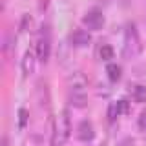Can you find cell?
Here are the masks:
<instances>
[{
  "instance_id": "30bf717a",
  "label": "cell",
  "mask_w": 146,
  "mask_h": 146,
  "mask_svg": "<svg viewBox=\"0 0 146 146\" xmlns=\"http://www.w3.org/2000/svg\"><path fill=\"white\" fill-rule=\"evenodd\" d=\"M131 97L135 99V102H146V86L137 84L131 91Z\"/></svg>"
},
{
  "instance_id": "5b68a950",
  "label": "cell",
  "mask_w": 146,
  "mask_h": 146,
  "mask_svg": "<svg viewBox=\"0 0 146 146\" xmlns=\"http://www.w3.org/2000/svg\"><path fill=\"white\" fill-rule=\"evenodd\" d=\"M82 22H84V26H88L90 29H100V27L104 26V15L99 9H91V11H88L84 15Z\"/></svg>"
},
{
  "instance_id": "277c9868",
  "label": "cell",
  "mask_w": 146,
  "mask_h": 146,
  "mask_svg": "<svg viewBox=\"0 0 146 146\" xmlns=\"http://www.w3.org/2000/svg\"><path fill=\"white\" fill-rule=\"evenodd\" d=\"M49 53H51V35H49V26L40 27L38 38H36V57L40 62H48Z\"/></svg>"
},
{
  "instance_id": "6da1fadb",
  "label": "cell",
  "mask_w": 146,
  "mask_h": 146,
  "mask_svg": "<svg viewBox=\"0 0 146 146\" xmlns=\"http://www.w3.org/2000/svg\"><path fill=\"white\" fill-rule=\"evenodd\" d=\"M71 133V122H70V113L68 110H62L60 115L55 121L53 135H51V146H64L70 139Z\"/></svg>"
},
{
  "instance_id": "ba28073f",
  "label": "cell",
  "mask_w": 146,
  "mask_h": 146,
  "mask_svg": "<svg viewBox=\"0 0 146 146\" xmlns=\"http://www.w3.org/2000/svg\"><path fill=\"white\" fill-rule=\"evenodd\" d=\"M35 62H36V58H35L33 51H26L24 58H22V73H24L26 77L35 71Z\"/></svg>"
},
{
  "instance_id": "5bb4252c",
  "label": "cell",
  "mask_w": 146,
  "mask_h": 146,
  "mask_svg": "<svg viewBox=\"0 0 146 146\" xmlns=\"http://www.w3.org/2000/svg\"><path fill=\"white\" fill-rule=\"evenodd\" d=\"M119 110H121V113H128L130 111V104H128V100H119Z\"/></svg>"
},
{
  "instance_id": "8fae6325",
  "label": "cell",
  "mask_w": 146,
  "mask_h": 146,
  "mask_svg": "<svg viewBox=\"0 0 146 146\" xmlns=\"http://www.w3.org/2000/svg\"><path fill=\"white\" fill-rule=\"evenodd\" d=\"M99 57L102 58V60H110V58H113V48L110 44H102L99 49Z\"/></svg>"
},
{
  "instance_id": "52a82bcc",
  "label": "cell",
  "mask_w": 146,
  "mask_h": 146,
  "mask_svg": "<svg viewBox=\"0 0 146 146\" xmlns=\"http://www.w3.org/2000/svg\"><path fill=\"white\" fill-rule=\"evenodd\" d=\"M93 126H91L90 121H82L79 128H77V137H79L80 141H84V143H88V141L93 139Z\"/></svg>"
},
{
  "instance_id": "4fadbf2b",
  "label": "cell",
  "mask_w": 146,
  "mask_h": 146,
  "mask_svg": "<svg viewBox=\"0 0 146 146\" xmlns=\"http://www.w3.org/2000/svg\"><path fill=\"white\" fill-rule=\"evenodd\" d=\"M26 126H27V110L20 108V110H18V128L24 130Z\"/></svg>"
},
{
  "instance_id": "7c38bea8",
  "label": "cell",
  "mask_w": 146,
  "mask_h": 146,
  "mask_svg": "<svg viewBox=\"0 0 146 146\" xmlns=\"http://www.w3.org/2000/svg\"><path fill=\"white\" fill-rule=\"evenodd\" d=\"M119 113H121V110H119V102H111V104H110V108H108V119L113 122L117 119Z\"/></svg>"
},
{
  "instance_id": "2e32d148",
  "label": "cell",
  "mask_w": 146,
  "mask_h": 146,
  "mask_svg": "<svg viewBox=\"0 0 146 146\" xmlns=\"http://www.w3.org/2000/svg\"><path fill=\"white\" fill-rule=\"evenodd\" d=\"M139 128L143 131H146V111L141 113V117H139Z\"/></svg>"
},
{
  "instance_id": "9a60e30c",
  "label": "cell",
  "mask_w": 146,
  "mask_h": 146,
  "mask_svg": "<svg viewBox=\"0 0 146 146\" xmlns=\"http://www.w3.org/2000/svg\"><path fill=\"white\" fill-rule=\"evenodd\" d=\"M27 26H31V17H29V15H24V18H22V26H20V29H22V31H26V29H27Z\"/></svg>"
},
{
  "instance_id": "3957f363",
  "label": "cell",
  "mask_w": 146,
  "mask_h": 146,
  "mask_svg": "<svg viewBox=\"0 0 146 146\" xmlns=\"http://www.w3.org/2000/svg\"><path fill=\"white\" fill-rule=\"evenodd\" d=\"M141 49H143V46H141V38L135 24H128L124 31V53L135 57V55L141 53Z\"/></svg>"
},
{
  "instance_id": "9c48e42d",
  "label": "cell",
  "mask_w": 146,
  "mask_h": 146,
  "mask_svg": "<svg viewBox=\"0 0 146 146\" xmlns=\"http://www.w3.org/2000/svg\"><path fill=\"white\" fill-rule=\"evenodd\" d=\"M106 73H108V79L111 82H117L121 79V75H122V68L119 66V64H110L106 68Z\"/></svg>"
},
{
  "instance_id": "8992f818",
  "label": "cell",
  "mask_w": 146,
  "mask_h": 146,
  "mask_svg": "<svg viewBox=\"0 0 146 146\" xmlns=\"http://www.w3.org/2000/svg\"><path fill=\"white\" fill-rule=\"evenodd\" d=\"M70 40H71L73 46H77V48H84V46H88L91 42V35L88 31H84V29H75L70 35Z\"/></svg>"
},
{
  "instance_id": "7a4b0ae2",
  "label": "cell",
  "mask_w": 146,
  "mask_h": 146,
  "mask_svg": "<svg viewBox=\"0 0 146 146\" xmlns=\"http://www.w3.org/2000/svg\"><path fill=\"white\" fill-rule=\"evenodd\" d=\"M70 100L77 108L86 106V79L79 71L70 77Z\"/></svg>"
}]
</instances>
